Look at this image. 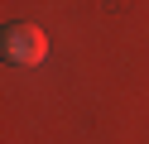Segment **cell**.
Instances as JSON below:
<instances>
[{
  "mask_svg": "<svg viewBox=\"0 0 149 144\" xmlns=\"http://www.w3.org/2000/svg\"><path fill=\"white\" fill-rule=\"evenodd\" d=\"M0 53L10 63H19V67H34V63L48 58V38H43L39 24H10L5 38H0Z\"/></svg>",
  "mask_w": 149,
  "mask_h": 144,
  "instance_id": "6da1fadb",
  "label": "cell"
}]
</instances>
